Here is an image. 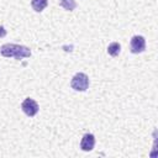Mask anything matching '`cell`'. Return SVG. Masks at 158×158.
Wrapping results in <instances>:
<instances>
[{
  "instance_id": "7",
  "label": "cell",
  "mask_w": 158,
  "mask_h": 158,
  "mask_svg": "<svg viewBox=\"0 0 158 158\" xmlns=\"http://www.w3.org/2000/svg\"><path fill=\"white\" fill-rule=\"evenodd\" d=\"M120 51H121V46L118 42H112L109 44L107 47V53L111 56V57H116L120 54Z\"/></svg>"
},
{
  "instance_id": "3",
  "label": "cell",
  "mask_w": 158,
  "mask_h": 158,
  "mask_svg": "<svg viewBox=\"0 0 158 158\" xmlns=\"http://www.w3.org/2000/svg\"><path fill=\"white\" fill-rule=\"evenodd\" d=\"M146 49V40L143 36H133L131 38V42H130V51L131 53H135V54H138V53H142L143 51Z\"/></svg>"
},
{
  "instance_id": "8",
  "label": "cell",
  "mask_w": 158,
  "mask_h": 158,
  "mask_svg": "<svg viewBox=\"0 0 158 158\" xmlns=\"http://www.w3.org/2000/svg\"><path fill=\"white\" fill-rule=\"evenodd\" d=\"M59 5L67 11H73L77 7L75 0H59Z\"/></svg>"
},
{
  "instance_id": "1",
  "label": "cell",
  "mask_w": 158,
  "mask_h": 158,
  "mask_svg": "<svg viewBox=\"0 0 158 158\" xmlns=\"http://www.w3.org/2000/svg\"><path fill=\"white\" fill-rule=\"evenodd\" d=\"M0 53L2 57L6 58H15V59H22L31 56V49L22 44H15V43H5L0 48Z\"/></svg>"
},
{
  "instance_id": "2",
  "label": "cell",
  "mask_w": 158,
  "mask_h": 158,
  "mask_svg": "<svg viewBox=\"0 0 158 158\" xmlns=\"http://www.w3.org/2000/svg\"><path fill=\"white\" fill-rule=\"evenodd\" d=\"M70 86L75 91H85L89 88V77L85 73H77L70 80Z\"/></svg>"
},
{
  "instance_id": "6",
  "label": "cell",
  "mask_w": 158,
  "mask_h": 158,
  "mask_svg": "<svg viewBox=\"0 0 158 158\" xmlns=\"http://www.w3.org/2000/svg\"><path fill=\"white\" fill-rule=\"evenodd\" d=\"M48 5V0H31V6L36 12H41Z\"/></svg>"
},
{
  "instance_id": "4",
  "label": "cell",
  "mask_w": 158,
  "mask_h": 158,
  "mask_svg": "<svg viewBox=\"0 0 158 158\" xmlns=\"http://www.w3.org/2000/svg\"><path fill=\"white\" fill-rule=\"evenodd\" d=\"M21 109H22V111H23L28 117H33V116L38 112V110H40L38 104H37L33 99H31V98H26V99L22 101Z\"/></svg>"
},
{
  "instance_id": "5",
  "label": "cell",
  "mask_w": 158,
  "mask_h": 158,
  "mask_svg": "<svg viewBox=\"0 0 158 158\" xmlns=\"http://www.w3.org/2000/svg\"><path fill=\"white\" fill-rule=\"evenodd\" d=\"M95 146V136L93 133H85L80 141V148L84 152H89Z\"/></svg>"
},
{
  "instance_id": "9",
  "label": "cell",
  "mask_w": 158,
  "mask_h": 158,
  "mask_svg": "<svg viewBox=\"0 0 158 158\" xmlns=\"http://www.w3.org/2000/svg\"><path fill=\"white\" fill-rule=\"evenodd\" d=\"M4 36H6V31H5L4 26H0V37H4Z\"/></svg>"
}]
</instances>
